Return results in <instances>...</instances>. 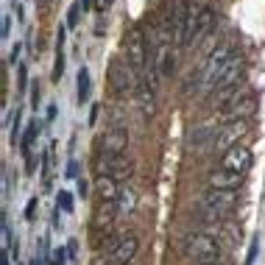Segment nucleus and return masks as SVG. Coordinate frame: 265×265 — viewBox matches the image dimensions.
<instances>
[{"mask_svg": "<svg viewBox=\"0 0 265 265\" xmlns=\"http://www.w3.org/2000/svg\"><path fill=\"white\" fill-rule=\"evenodd\" d=\"M232 59H235V56H232V45H229V42H221V45H218V48L204 59L201 67H198V92H201V95H212L218 78L223 76V70L229 67Z\"/></svg>", "mask_w": 265, "mask_h": 265, "instance_id": "f257e3e1", "label": "nucleus"}, {"mask_svg": "<svg viewBox=\"0 0 265 265\" xmlns=\"http://www.w3.org/2000/svg\"><path fill=\"white\" fill-rule=\"evenodd\" d=\"M237 207V190H218V187H209L207 193L198 198V209H201L207 221H218L223 218L226 212Z\"/></svg>", "mask_w": 265, "mask_h": 265, "instance_id": "f03ea898", "label": "nucleus"}, {"mask_svg": "<svg viewBox=\"0 0 265 265\" xmlns=\"http://www.w3.org/2000/svg\"><path fill=\"white\" fill-rule=\"evenodd\" d=\"M106 81L118 95H126V92H137V73L129 62H120V59H112L109 70H106Z\"/></svg>", "mask_w": 265, "mask_h": 265, "instance_id": "7ed1b4c3", "label": "nucleus"}, {"mask_svg": "<svg viewBox=\"0 0 265 265\" xmlns=\"http://www.w3.org/2000/svg\"><path fill=\"white\" fill-rule=\"evenodd\" d=\"M184 254L198 260V263H204V260H218L221 246H218L215 237L204 235V232H193V235L184 237Z\"/></svg>", "mask_w": 265, "mask_h": 265, "instance_id": "20e7f679", "label": "nucleus"}, {"mask_svg": "<svg viewBox=\"0 0 265 265\" xmlns=\"http://www.w3.org/2000/svg\"><path fill=\"white\" fill-rule=\"evenodd\" d=\"M212 22H215V11H212L209 6L193 8V14H190V22H187V42H184V48H190V45H198L201 39H207Z\"/></svg>", "mask_w": 265, "mask_h": 265, "instance_id": "39448f33", "label": "nucleus"}, {"mask_svg": "<svg viewBox=\"0 0 265 265\" xmlns=\"http://www.w3.org/2000/svg\"><path fill=\"white\" fill-rule=\"evenodd\" d=\"M98 167V176H112V179H129L132 176V165H129V159H126V153L123 156H112V153H101L95 162Z\"/></svg>", "mask_w": 265, "mask_h": 265, "instance_id": "423d86ee", "label": "nucleus"}, {"mask_svg": "<svg viewBox=\"0 0 265 265\" xmlns=\"http://www.w3.org/2000/svg\"><path fill=\"white\" fill-rule=\"evenodd\" d=\"M190 14H193V6L187 0H173V11H170V22H173V42L176 48H184L187 42V22Z\"/></svg>", "mask_w": 265, "mask_h": 265, "instance_id": "0eeeda50", "label": "nucleus"}, {"mask_svg": "<svg viewBox=\"0 0 265 265\" xmlns=\"http://www.w3.org/2000/svg\"><path fill=\"white\" fill-rule=\"evenodd\" d=\"M249 134V123L246 120H232L229 126H223L221 132H218V137H215V151H232V148H237V142Z\"/></svg>", "mask_w": 265, "mask_h": 265, "instance_id": "6e6552de", "label": "nucleus"}, {"mask_svg": "<svg viewBox=\"0 0 265 265\" xmlns=\"http://www.w3.org/2000/svg\"><path fill=\"white\" fill-rule=\"evenodd\" d=\"M126 62L134 67V73H139L145 64H151V59L145 53V39H142L139 28H134L132 34H129V39H126Z\"/></svg>", "mask_w": 265, "mask_h": 265, "instance_id": "1a4fd4ad", "label": "nucleus"}, {"mask_svg": "<svg viewBox=\"0 0 265 265\" xmlns=\"http://www.w3.org/2000/svg\"><path fill=\"white\" fill-rule=\"evenodd\" d=\"M251 165H254V156H251V151L246 145H237V148H232V151H226L223 159H221L223 170H232V173H240V176L249 173Z\"/></svg>", "mask_w": 265, "mask_h": 265, "instance_id": "9d476101", "label": "nucleus"}, {"mask_svg": "<svg viewBox=\"0 0 265 265\" xmlns=\"http://www.w3.org/2000/svg\"><path fill=\"white\" fill-rule=\"evenodd\" d=\"M129 151V132L123 126H112L101 137V153H112V156H123Z\"/></svg>", "mask_w": 265, "mask_h": 265, "instance_id": "9b49d317", "label": "nucleus"}, {"mask_svg": "<svg viewBox=\"0 0 265 265\" xmlns=\"http://www.w3.org/2000/svg\"><path fill=\"white\" fill-rule=\"evenodd\" d=\"M115 218L118 215V201H101V207L95 209V218H92V235H109L112 226H115Z\"/></svg>", "mask_w": 265, "mask_h": 265, "instance_id": "f8f14e48", "label": "nucleus"}, {"mask_svg": "<svg viewBox=\"0 0 265 265\" xmlns=\"http://www.w3.org/2000/svg\"><path fill=\"white\" fill-rule=\"evenodd\" d=\"M257 112V98L254 95H237L229 106H223V118L229 120H246Z\"/></svg>", "mask_w": 265, "mask_h": 265, "instance_id": "ddd939ff", "label": "nucleus"}, {"mask_svg": "<svg viewBox=\"0 0 265 265\" xmlns=\"http://www.w3.org/2000/svg\"><path fill=\"white\" fill-rule=\"evenodd\" d=\"M151 67L159 73V78H167V76H170V73L176 70V53H173V48H170V45H165V48L153 50Z\"/></svg>", "mask_w": 265, "mask_h": 265, "instance_id": "4468645a", "label": "nucleus"}, {"mask_svg": "<svg viewBox=\"0 0 265 265\" xmlns=\"http://www.w3.org/2000/svg\"><path fill=\"white\" fill-rule=\"evenodd\" d=\"M137 251H139V240H137L134 235H126V237H120L118 249L112 251V263H118V265H129L134 257H137Z\"/></svg>", "mask_w": 265, "mask_h": 265, "instance_id": "2eb2a0df", "label": "nucleus"}, {"mask_svg": "<svg viewBox=\"0 0 265 265\" xmlns=\"http://www.w3.org/2000/svg\"><path fill=\"white\" fill-rule=\"evenodd\" d=\"M218 129L215 123H201L195 126L193 132H190V145L193 148H207V145H215V137H218Z\"/></svg>", "mask_w": 265, "mask_h": 265, "instance_id": "dca6fc26", "label": "nucleus"}, {"mask_svg": "<svg viewBox=\"0 0 265 265\" xmlns=\"http://www.w3.org/2000/svg\"><path fill=\"white\" fill-rule=\"evenodd\" d=\"M95 193L101 195V201H118L120 198V181L112 176H98L95 179Z\"/></svg>", "mask_w": 265, "mask_h": 265, "instance_id": "f3484780", "label": "nucleus"}, {"mask_svg": "<svg viewBox=\"0 0 265 265\" xmlns=\"http://www.w3.org/2000/svg\"><path fill=\"white\" fill-rule=\"evenodd\" d=\"M243 179H246V176H240V173L221 170V173H212V176H209V187H218V190H237V184H240Z\"/></svg>", "mask_w": 265, "mask_h": 265, "instance_id": "a211bd4d", "label": "nucleus"}, {"mask_svg": "<svg viewBox=\"0 0 265 265\" xmlns=\"http://www.w3.org/2000/svg\"><path fill=\"white\" fill-rule=\"evenodd\" d=\"M137 98H139V106L145 115H153L156 112V101H153V90H148L145 84H139L137 87Z\"/></svg>", "mask_w": 265, "mask_h": 265, "instance_id": "6ab92c4d", "label": "nucleus"}, {"mask_svg": "<svg viewBox=\"0 0 265 265\" xmlns=\"http://www.w3.org/2000/svg\"><path fill=\"white\" fill-rule=\"evenodd\" d=\"M134 204H137V195H134V190H120V198H118V215H132Z\"/></svg>", "mask_w": 265, "mask_h": 265, "instance_id": "aec40b11", "label": "nucleus"}, {"mask_svg": "<svg viewBox=\"0 0 265 265\" xmlns=\"http://www.w3.org/2000/svg\"><path fill=\"white\" fill-rule=\"evenodd\" d=\"M39 129H42V123H39V120H31V123L25 126V134H22V139H20V148H22V153H28V151H31V142H34V137L39 134Z\"/></svg>", "mask_w": 265, "mask_h": 265, "instance_id": "412c9836", "label": "nucleus"}, {"mask_svg": "<svg viewBox=\"0 0 265 265\" xmlns=\"http://www.w3.org/2000/svg\"><path fill=\"white\" fill-rule=\"evenodd\" d=\"M90 98V70L87 67H81L78 70V101H87Z\"/></svg>", "mask_w": 265, "mask_h": 265, "instance_id": "4be33fe9", "label": "nucleus"}, {"mask_svg": "<svg viewBox=\"0 0 265 265\" xmlns=\"http://www.w3.org/2000/svg\"><path fill=\"white\" fill-rule=\"evenodd\" d=\"M81 11H84V8H81V0L70 6V11H67V28H76V25H78V14H81Z\"/></svg>", "mask_w": 265, "mask_h": 265, "instance_id": "5701e85b", "label": "nucleus"}, {"mask_svg": "<svg viewBox=\"0 0 265 265\" xmlns=\"http://www.w3.org/2000/svg\"><path fill=\"white\" fill-rule=\"evenodd\" d=\"M64 76V53L59 48H56V64H53V81H59V78Z\"/></svg>", "mask_w": 265, "mask_h": 265, "instance_id": "b1692460", "label": "nucleus"}, {"mask_svg": "<svg viewBox=\"0 0 265 265\" xmlns=\"http://www.w3.org/2000/svg\"><path fill=\"white\" fill-rule=\"evenodd\" d=\"M56 207L62 209V212H70V209H73V198H70V193H59V204H56Z\"/></svg>", "mask_w": 265, "mask_h": 265, "instance_id": "393cba45", "label": "nucleus"}, {"mask_svg": "<svg viewBox=\"0 0 265 265\" xmlns=\"http://www.w3.org/2000/svg\"><path fill=\"white\" fill-rule=\"evenodd\" d=\"M36 207H39V201H36V195L31 198V201L25 204V218L28 221H34V215H36Z\"/></svg>", "mask_w": 265, "mask_h": 265, "instance_id": "a878e982", "label": "nucleus"}, {"mask_svg": "<svg viewBox=\"0 0 265 265\" xmlns=\"http://www.w3.org/2000/svg\"><path fill=\"white\" fill-rule=\"evenodd\" d=\"M17 81H20V84H17V90H25V87H28V76H25V67H20V73H17Z\"/></svg>", "mask_w": 265, "mask_h": 265, "instance_id": "bb28decb", "label": "nucleus"}, {"mask_svg": "<svg viewBox=\"0 0 265 265\" xmlns=\"http://www.w3.org/2000/svg\"><path fill=\"white\" fill-rule=\"evenodd\" d=\"M64 257H67V251H64V249H56V251H53V263H50V265H64Z\"/></svg>", "mask_w": 265, "mask_h": 265, "instance_id": "cd10ccee", "label": "nucleus"}, {"mask_svg": "<svg viewBox=\"0 0 265 265\" xmlns=\"http://www.w3.org/2000/svg\"><path fill=\"white\" fill-rule=\"evenodd\" d=\"M67 176H70V179H76V176H78V162H70V165H67Z\"/></svg>", "mask_w": 265, "mask_h": 265, "instance_id": "c85d7f7f", "label": "nucleus"}, {"mask_svg": "<svg viewBox=\"0 0 265 265\" xmlns=\"http://www.w3.org/2000/svg\"><path fill=\"white\" fill-rule=\"evenodd\" d=\"M87 190H90V184H87L84 179H78V195H81V198L87 195Z\"/></svg>", "mask_w": 265, "mask_h": 265, "instance_id": "c756f323", "label": "nucleus"}, {"mask_svg": "<svg viewBox=\"0 0 265 265\" xmlns=\"http://www.w3.org/2000/svg\"><path fill=\"white\" fill-rule=\"evenodd\" d=\"M20 48H22V45H14V48H11V53H8V62H17V56H20Z\"/></svg>", "mask_w": 265, "mask_h": 265, "instance_id": "7c9ffc66", "label": "nucleus"}, {"mask_svg": "<svg viewBox=\"0 0 265 265\" xmlns=\"http://www.w3.org/2000/svg\"><path fill=\"white\" fill-rule=\"evenodd\" d=\"M257 249H260V243H251V251H249V265L254 263V257H257Z\"/></svg>", "mask_w": 265, "mask_h": 265, "instance_id": "2f4dec72", "label": "nucleus"}, {"mask_svg": "<svg viewBox=\"0 0 265 265\" xmlns=\"http://www.w3.org/2000/svg\"><path fill=\"white\" fill-rule=\"evenodd\" d=\"M92 6H95V0H81V8H84V11H90Z\"/></svg>", "mask_w": 265, "mask_h": 265, "instance_id": "473e14b6", "label": "nucleus"}, {"mask_svg": "<svg viewBox=\"0 0 265 265\" xmlns=\"http://www.w3.org/2000/svg\"><path fill=\"white\" fill-rule=\"evenodd\" d=\"M8 22H11V20H8V17H3V36H8Z\"/></svg>", "mask_w": 265, "mask_h": 265, "instance_id": "72a5a7b5", "label": "nucleus"}, {"mask_svg": "<svg viewBox=\"0 0 265 265\" xmlns=\"http://www.w3.org/2000/svg\"><path fill=\"white\" fill-rule=\"evenodd\" d=\"M198 265H223V263H218V260H204V263H198Z\"/></svg>", "mask_w": 265, "mask_h": 265, "instance_id": "f704fd0d", "label": "nucleus"}, {"mask_svg": "<svg viewBox=\"0 0 265 265\" xmlns=\"http://www.w3.org/2000/svg\"><path fill=\"white\" fill-rule=\"evenodd\" d=\"M109 3H115V0H104V6H109Z\"/></svg>", "mask_w": 265, "mask_h": 265, "instance_id": "c9c22d12", "label": "nucleus"}]
</instances>
